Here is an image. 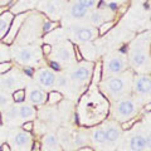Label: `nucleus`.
I'll return each instance as SVG.
<instances>
[{"label": "nucleus", "mask_w": 151, "mask_h": 151, "mask_svg": "<svg viewBox=\"0 0 151 151\" xmlns=\"http://www.w3.org/2000/svg\"><path fill=\"white\" fill-rule=\"evenodd\" d=\"M39 55L40 50L37 47H20L14 52V57H15L17 62L22 64H30L35 62L39 58Z\"/></svg>", "instance_id": "obj_6"}, {"label": "nucleus", "mask_w": 151, "mask_h": 151, "mask_svg": "<svg viewBox=\"0 0 151 151\" xmlns=\"http://www.w3.org/2000/svg\"><path fill=\"white\" fill-rule=\"evenodd\" d=\"M25 20H27V13H20V14H18V15H15V18L13 19V22L10 24V28H9L8 33L1 39V42L4 44L12 45L14 42H15V38L19 34V32H20L22 27H23V23Z\"/></svg>", "instance_id": "obj_7"}, {"label": "nucleus", "mask_w": 151, "mask_h": 151, "mask_svg": "<svg viewBox=\"0 0 151 151\" xmlns=\"http://www.w3.org/2000/svg\"><path fill=\"white\" fill-rule=\"evenodd\" d=\"M89 22L93 24V27H98L101 25L102 23L107 22V18H106V13L102 12V10H94L89 15Z\"/></svg>", "instance_id": "obj_24"}, {"label": "nucleus", "mask_w": 151, "mask_h": 151, "mask_svg": "<svg viewBox=\"0 0 151 151\" xmlns=\"http://www.w3.org/2000/svg\"><path fill=\"white\" fill-rule=\"evenodd\" d=\"M127 60L124 55L113 54L108 55L102 62V74L106 77H112V76H119L127 70Z\"/></svg>", "instance_id": "obj_4"}, {"label": "nucleus", "mask_w": 151, "mask_h": 151, "mask_svg": "<svg viewBox=\"0 0 151 151\" xmlns=\"http://www.w3.org/2000/svg\"><path fill=\"white\" fill-rule=\"evenodd\" d=\"M28 98H29L32 105L43 106L47 102V93H45L44 89H42L39 87H34V88L30 89L29 94H28Z\"/></svg>", "instance_id": "obj_15"}, {"label": "nucleus", "mask_w": 151, "mask_h": 151, "mask_svg": "<svg viewBox=\"0 0 151 151\" xmlns=\"http://www.w3.org/2000/svg\"><path fill=\"white\" fill-rule=\"evenodd\" d=\"M73 48V57L76 58V60L79 63V62H83V55H82V53H81V50H79V48H78V45H73L72 47Z\"/></svg>", "instance_id": "obj_37"}, {"label": "nucleus", "mask_w": 151, "mask_h": 151, "mask_svg": "<svg viewBox=\"0 0 151 151\" xmlns=\"http://www.w3.org/2000/svg\"><path fill=\"white\" fill-rule=\"evenodd\" d=\"M47 34H48V35H45V40L49 42L48 44H50V45L59 44L60 39H62V32H60V30L54 29V30H52L49 33H47Z\"/></svg>", "instance_id": "obj_26"}, {"label": "nucleus", "mask_w": 151, "mask_h": 151, "mask_svg": "<svg viewBox=\"0 0 151 151\" xmlns=\"http://www.w3.org/2000/svg\"><path fill=\"white\" fill-rule=\"evenodd\" d=\"M13 105V98L6 91L0 92V108L6 110L8 107H10Z\"/></svg>", "instance_id": "obj_28"}, {"label": "nucleus", "mask_w": 151, "mask_h": 151, "mask_svg": "<svg viewBox=\"0 0 151 151\" xmlns=\"http://www.w3.org/2000/svg\"><path fill=\"white\" fill-rule=\"evenodd\" d=\"M13 19H14V14L12 12H9V10L0 15V40H1L8 33Z\"/></svg>", "instance_id": "obj_18"}, {"label": "nucleus", "mask_w": 151, "mask_h": 151, "mask_svg": "<svg viewBox=\"0 0 151 151\" xmlns=\"http://www.w3.org/2000/svg\"><path fill=\"white\" fill-rule=\"evenodd\" d=\"M69 13L74 19H83V18H86V15L88 14V9L82 6L81 4H78L77 1H76L70 5Z\"/></svg>", "instance_id": "obj_21"}, {"label": "nucleus", "mask_w": 151, "mask_h": 151, "mask_svg": "<svg viewBox=\"0 0 151 151\" xmlns=\"http://www.w3.org/2000/svg\"><path fill=\"white\" fill-rule=\"evenodd\" d=\"M19 117V113H18V106H10L5 110V121H13V120H17Z\"/></svg>", "instance_id": "obj_31"}, {"label": "nucleus", "mask_w": 151, "mask_h": 151, "mask_svg": "<svg viewBox=\"0 0 151 151\" xmlns=\"http://www.w3.org/2000/svg\"><path fill=\"white\" fill-rule=\"evenodd\" d=\"M42 150L43 151H58L59 141L55 134H48L43 137V144H42Z\"/></svg>", "instance_id": "obj_19"}, {"label": "nucleus", "mask_w": 151, "mask_h": 151, "mask_svg": "<svg viewBox=\"0 0 151 151\" xmlns=\"http://www.w3.org/2000/svg\"><path fill=\"white\" fill-rule=\"evenodd\" d=\"M45 12L49 14V15H54V14H57V6L54 5V4L52 3H48L45 5Z\"/></svg>", "instance_id": "obj_40"}, {"label": "nucleus", "mask_w": 151, "mask_h": 151, "mask_svg": "<svg viewBox=\"0 0 151 151\" xmlns=\"http://www.w3.org/2000/svg\"><path fill=\"white\" fill-rule=\"evenodd\" d=\"M13 68V63L9 62V60H3L0 62V74H5L9 70H12Z\"/></svg>", "instance_id": "obj_35"}, {"label": "nucleus", "mask_w": 151, "mask_h": 151, "mask_svg": "<svg viewBox=\"0 0 151 151\" xmlns=\"http://www.w3.org/2000/svg\"><path fill=\"white\" fill-rule=\"evenodd\" d=\"M94 68L92 69V83L94 86H98L101 82H102V78H103V74H102V60H97L96 63L93 64Z\"/></svg>", "instance_id": "obj_22"}, {"label": "nucleus", "mask_w": 151, "mask_h": 151, "mask_svg": "<svg viewBox=\"0 0 151 151\" xmlns=\"http://www.w3.org/2000/svg\"><path fill=\"white\" fill-rule=\"evenodd\" d=\"M25 96H27V91H25V89L24 88H18L12 94L13 102L14 103H22V102H24Z\"/></svg>", "instance_id": "obj_29"}, {"label": "nucleus", "mask_w": 151, "mask_h": 151, "mask_svg": "<svg viewBox=\"0 0 151 151\" xmlns=\"http://www.w3.org/2000/svg\"><path fill=\"white\" fill-rule=\"evenodd\" d=\"M68 30L72 32L74 39L77 42H81V43H88V42H92L98 37L97 27H84V28L70 27Z\"/></svg>", "instance_id": "obj_8"}, {"label": "nucleus", "mask_w": 151, "mask_h": 151, "mask_svg": "<svg viewBox=\"0 0 151 151\" xmlns=\"http://www.w3.org/2000/svg\"><path fill=\"white\" fill-rule=\"evenodd\" d=\"M63 100V94L58 91H50L49 93H47V102L50 106H54L57 103H59Z\"/></svg>", "instance_id": "obj_27"}, {"label": "nucleus", "mask_w": 151, "mask_h": 151, "mask_svg": "<svg viewBox=\"0 0 151 151\" xmlns=\"http://www.w3.org/2000/svg\"><path fill=\"white\" fill-rule=\"evenodd\" d=\"M103 127V131H105V135H106V140L108 145H113L115 142L120 140L121 137V127L119 125V122L112 120V121H106L105 125L102 126Z\"/></svg>", "instance_id": "obj_11"}, {"label": "nucleus", "mask_w": 151, "mask_h": 151, "mask_svg": "<svg viewBox=\"0 0 151 151\" xmlns=\"http://www.w3.org/2000/svg\"><path fill=\"white\" fill-rule=\"evenodd\" d=\"M18 113H19V119H22L24 121H33V119L37 116L35 108L30 105L18 106Z\"/></svg>", "instance_id": "obj_20"}, {"label": "nucleus", "mask_w": 151, "mask_h": 151, "mask_svg": "<svg viewBox=\"0 0 151 151\" xmlns=\"http://www.w3.org/2000/svg\"><path fill=\"white\" fill-rule=\"evenodd\" d=\"M137 121H139V117L137 116H134V117H131V119H129V120L121 122L120 127H121V130H125V131L126 130H131L132 127L137 124Z\"/></svg>", "instance_id": "obj_34"}, {"label": "nucleus", "mask_w": 151, "mask_h": 151, "mask_svg": "<svg viewBox=\"0 0 151 151\" xmlns=\"http://www.w3.org/2000/svg\"><path fill=\"white\" fill-rule=\"evenodd\" d=\"M59 25V22H55V20H44L43 22V25H42V32L43 33H49L52 30L57 29Z\"/></svg>", "instance_id": "obj_32"}, {"label": "nucleus", "mask_w": 151, "mask_h": 151, "mask_svg": "<svg viewBox=\"0 0 151 151\" xmlns=\"http://www.w3.org/2000/svg\"><path fill=\"white\" fill-rule=\"evenodd\" d=\"M69 78L67 77V76H64V74H58L55 77V84L58 86L59 88H64V89H67L69 87Z\"/></svg>", "instance_id": "obj_33"}, {"label": "nucleus", "mask_w": 151, "mask_h": 151, "mask_svg": "<svg viewBox=\"0 0 151 151\" xmlns=\"http://www.w3.org/2000/svg\"><path fill=\"white\" fill-rule=\"evenodd\" d=\"M33 77L35 78L38 84H40L43 88H52L55 86V77L57 74L52 69L40 68L37 72L33 73Z\"/></svg>", "instance_id": "obj_10"}, {"label": "nucleus", "mask_w": 151, "mask_h": 151, "mask_svg": "<svg viewBox=\"0 0 151 151\" xmlns=\"http://www.w3.org/2000/svg\"><path fill=\"white\" fill-rule=\"evenodd\" d=\"M89 142H91V137L86 131H77L72 135V149L77 150L84 147V146H88Z\"/></svg>", "instance_id": "obj_16"}, {"label": "nucleus", "mask_w": 151, "mask_h": 151, "mask_svg": "<svg viewBox=\"0 0 151 151\" xmlns=\"http://www.w3.org/2000/svg\"><path fill=\"white\" fill-rule=\"evenodd\" d=\"M18 79L17 77H14V76H8V77L3 78L1 82H0V84H1V87L5 89V91H12V89H14L15 91V87L18 86Z\"/></svg>", "instance_id": "obj_25"}, {"label": "nucleus", "mask_w": 151, "mask_h": 151, "mask_svg": "<svg viewBox=\"0 0 151 151\" xmlns=\"http://www.w3.org/2000/svg\"><path fill=\"white\" fill-rule=\"evenodd\" d=\"M91 140L94 145H97L100 149H105L106 145H108L107 140H106V135H105V131H103V127L102 126H98L96 129L92 130V134H91Z\"/></svg>", "instance_id": "obj_17"}, {"label": "nucleus", "mask_w": 151, "mask_h": 151, "mask_svg": "<svg viewBox=\"0 0 151 151\" xmlns=\"http://www.w3.org/2000/svg\"><path fill=\"white\" fill-rule=\"evenodd\" d=\"M76 151H94L91 146H84V147H81V149H77Z\"/></svg>", "instance_id": "obj_46"}, {"label": "nucleus", "mask_w": 151, "mask_h": 151, "mask_svg": "<svg viewBox=\"0 0 151 151\" xmlns=\"http://www.w3.org/2000/svg\"><path fill=\"white\" fill-rule=\"evenodd\" d=\"M150 110H151V105L150 103H147V105L145 106V111H147V112H150Z\"/></svg>", "instance_id": "obj_48"}, {"label": "nucleus", "mask_w": 151, "mask_h": 151, "mask_svg": "<svg viewBox=\"0 0 151 151\" xmlns=\"http://www.w3.org/2000/svg\"><path fill=\"white\" fill-rule=\"evenodd\" d=\"M81 64L76 69H73L69 74V81L74 84H84L89 81L93 69V63L92 62H79Z\"/></svg>", "instance_id": "obj_5"}, {"label": "nucleus", "mask_w": 151, "mask_h": 151, "mask_svg": "<svg viewBox=\"0 0 151 151\" xmlns=\"http://www.w3.org/2000/svg\"><path fill=\"white\" fill-rule=\"evenodd\" d=\"M115 24H116L115 20H107V22H105V23H102L101 25H98V28H97V30H98V37L105 35L108 30L112 29Z\"/></svg>", "instance_id": "obj_30"}, {"label": "nucleus", "mask_w": 151, "mask_h": 151, "mask_svg": "<svg viewBox=\"0 0 151 151\" xmlns=\"http://www.w3.org/2000/svg\"><path fill=\"white\" fill-rule=\"evenodd\" d=\"M49 64H50V67L53 69H55V70H60V68H62V67H60V64L58 62H55V60H50Z\"/></svg>", "instance_id": "obj_43"}, {"label": "nucleus", "mask_w": 151, "mask_h": 151, "mask_svg": "<svg viewBox=\"0 0 151 151\" xmlns=\"http://www.w3.org/2000/svg\"><path fill=\"white\" fill-rule=\"evenodd\" d=\"M127 9H129V4H124V5L116 8V12H117V14H119V15L121 17V15H124V14L127 12Z\"/></svg>", "instance_id": "obj_42"}, {"label": "nucleus", "mask_w": 151, "mask_h": 151, "mask_svg": "<svg viewBox=\"0 0 151 151\" xmlns=\"http://www.w3.org/2000/svg\"><path fill=\"white\" fill-rule=\"evenodd\" d=\"M132 89L139 97H149L151 93V77L149 74L137 76L132 82Z\"/></svg>", "instance_id": "obj_9"}, {"label": "nucleus", "mask_w": 151, "mask_h": 151, "mask_svg": "<svg viewBox=\"0 0 151 151\" xmlns=\"http://www.w3.org/2000/svg\"><path fill=\"white\" fill-rule=\"evenodd\" d=\"M139 110L137 101L135 100L134 96L126 94L121 97L120 100L115 101V105L112 108V115L115 117V121L117 122H124L131 117L136 116V112Z\"/></svg>", "instance_id": "obj_2"}, {"label": "nucleus", "mask_w": 151, "mask_h": 151, "mask_svg": "<svg viewBox=\"0 0 151 151\" xmlns=\"http://www.w3.org/2000/svg\"><path fill=\"white\" fill-rule=\"evenodd\" d=\"M57 137H58V141H59V142L64 146V147H67V149H72V135H70L67 130H64V129H59L58 135H57Z\"/></svg>", "instance_id": "obj_23"}, {"label": "nucleus", "mask_w": 151, "mask_h": 151, "mask_svg": "<svg viewBox=\"0 0 151 151\" xmlns=\"http://www.w3.org/2000/svg\"><path fill=\"white\" fill-rule=\"evenodd\" d=\"M42 53H43L45 57H48V55H50L52 53H53V47H52L50 44H48V43H44L43 45H42Z\"/></svg>", "instance_id": "obj_38"}, {"label": "nucleus", "mask_w": 151, "mask_h": 151, "mask_svg": "<svg viewBox=\"0 0 151 151\" xmlns=\"http://www.w3.org/2000/svg\"><path fill=\"white\" fill-rule=\"evenodd\" d=\"M13 142L15 144V146L20 150H29L30 145H32V135L30 132H25V131H19L15 134V136L13 137Z\"/></svg>", "instance_id": "obj_13"}, {"label": "nucleus", "mask_w": 151, "mask_h": 151, "mask_svg": "<svg viewBox=\"0 0 151 151\" xmlns=\"http://www.w3.org/2000/svg\"><path fill=\"white\" fill-rule=\"evenodd\" d=\"M9 9H10V6H9L8 4H5V5H0V15H1V14H4L5 12H8Z\"/></svg>", "instance_id": "obj_45"}, {"label": "nucleus", "mask_w": 151, "mask_h": 151, "mask_svg": "<svg viewBox=\"0 0 151 151\" xmlns=\"http://www.w3.org/2000/svg\"><path fill=\"white\" fill-rule=\"evenodd\" d=\"M29 151H42V144L39 142V141H33Z\"/></svg>", "instance_id": "obj_41"}, {"label": "nucleus", "mask_w": 151, "mask_h": 151, "mask_svg": "<svg viewBox=\"0 0 151 151\" xmlns=\"http://www.w3.org/2000/svg\"><path fill=\"white\" fill-rule=\"evenodd\" d=\"M150 146L149 135H132L129 140V147L131 151H144Z\"/></svg>", "instance_id": "obj_12"}, {"label": "nucleus", "mask_w": 151, "mask_h": 151, "mask_svg": "<svg viewBox=\"0 0 151 151\" xmlns=\"http://www.w3.org/2000/svg\"><path fill=\"white\" fill-rule=\"evenodd\" d=\"M132 74L124 72L119 76H112V77H106V79L101 83V88L103 92L112 100H120L121 97L130 94L132 89Z\"/></svg>", "instance_id": "obj_1"}, {"label": "nucleus", "mask_w": 151, "mask_h": 151, "mask_svg": "<svg viewBox=\"0 0 151 151\" xmlns=\"http://www.w3.org/2000/svg\"><path fill=\"white\" fill-rule=\"evenodd\" d=\"M0 122H1V112H0Z\"/></svg>", "instance_id": "obj_49"}, {"label": "nucleus", "mask_w": 151, "mask_h": 151, "mask_svg": "<svg viewBox=\"0 0 151 151\" xmlns=\"http://www.w3.org/2000/svg\"><path fill=\"white\" fill-rule=\"evenodd\" d=\"M149 34V33H147ZM146 33L141 34L142 37L137 38L131 43V49H130V60L134 68H141L144 67L146 60L149 59L147 52H146Z\"/></svg>", "instance_id": "obj_3"}, {"label": "nucleus", "mask_w": 151, "mask_h": 151, "mask_svg": "<svg viewBox=\"0 0 151 151\" xmlns=\"http://www.w3.org/2000/svg\"><path fill=\"white\" fill-rule=\"evenodd\" d=\"M9 1H10V0H0V5H5Z\"/></svg>", "instance_id": "obj_47"}, {"label": "nucleus", "mask_w": 151, "mask_h": 151, "mask_svg": "<svg viewBox=\"0 0 151 151\" xmlns=\"http://www.w3.org/2000/svg\"><path fill=\"white\" fill-rule=\"evenodd\" d=\"M0 151H12V147H10V145L9 144H1L0 145Z\"/></svg>", "instance_id": "obj_44"}, {"label": "nucleus", "mask_w": 151, "mask_h": 151, "mask_svg": "<svg viewBox=\"0 0 151 151\" xmlns=\"http://www.w3.org/2000/svg\"><path fill=\"white\" fill-rule=\"evenodd\" d=\"M22 130L25 132H32L34 130V122L33 121H24V124L22 125Z\"/></svg>", "instance_id": "obj_39"}, {"label": "nucleus", "mask_w": 151, "mask_h": 151, "mask_svg": "<svg viewBox=\"0 0 151 151\" xmlns=\"http://www.w3.org/2000/svg\"><path fill=\"white\" fill-rule=\"evenodd\" d=\"M77 3L81 4L82 6L87 8L88 10H89V9H93L94 6L97 5V4H98V0H77Z\"/></svg>", "instance_id": "obj_36"}, {"label": "nucleus", "mask_w": 151, "mask_h": 151, "mask_svg": "<svg viewBox=\"0 0 151 151\" xmlns=\"http://www.w3.org/2000/svg\"><path fill=\"white\" fill-rule=\"evenodd\" d=\"M55 58L62 62H70L73 59V48L69 45V43L64 44H57L54 50Z\"/></svg>", "instance_id": "obj_14"}]
</instances>
